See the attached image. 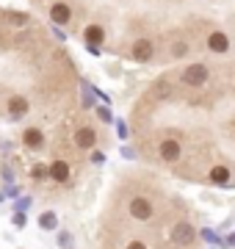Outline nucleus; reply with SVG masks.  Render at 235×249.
I'll use <instances>...</instances> for the list:
<instances>
[{"label": "nucleus", "mask_w": 235, "mask_h": 249, "mask_svg": "<svg viewBox=\"0 0 235 249\" xmlns=\"http://www.w3.org/2000/svg\"><path fill=\"white\" fill-rule=\"evenodd\" d=\"M127 213L133 216L136 222H150L152 219V202L147 196H133L130 205H127Z\"/></svg>", "instance_id": "f03ea898"}, {"label": "nucleus", "mask_w": 235, "mask_h": 249, "mask_svg": "<svg viewBox=\"0 0 235 249\" xmlns=\"http://www.w3.org/2000/svg\"><path fill=\"white\" fill-rule=\"evenodd\" d=\"M227 244H230V247H235V232H230V235H227Z\"/></svg>", "instance_id": "a878e982"}, {"label": "nucleus", "mask_w": 235, "mask_h": 249, "mask_svg": "<svg viewBox=\"0 0 235 249\" xmlns=\"http://www.w3.org/2000/svg\"><path fill=\"white\" fill-rule=\"evenodd\" d=\"M75 17V11L69 3H64V0H55L53 6H50V19H53V25H69Z\"/></svg>", "instance_id": "423d86ee"}, {"label": "nucleus", "mask_w": 235, "mask_h": 249, "mask_svg": "<svg viewBox=\"0 0 235 249\" xmlns=\"http://www.w3.org/2000/svg\"><path fill=\"white\" fill-rule=\"evenodd\" d=\"M152 97H155V100L172 97V83H169V80H158V83L152 86Z\"/></svg>", "instance_id": "f3484780"}, {"label": "nucleus", "mask_w": 235, "mask_h": 249, "mask_svg": "<svg viewBox=\"0 0 235 249\" xmlns=\"http://www.w3.org/2000/svg\"><path fill=\"white\" fill-rule=\"evenodd\" d=\"M180 80L185 83V86H191V89H202V86L210 80V70L205 67V64H188V67L183 70Z\"/></svg>", "instance_id": "f257e3e1"}, {"label": "nucleus", "mask_w": 235, "mask_h": 249, "mask_svg": "<svg viewBox=\"0 0 235 249\" xmlns=\"http://www.w3.org/2000/svg\"><path fill=\"white\" fill-rule=\"evenodd\" d=\"M188 55H191V42L188 39H172V45H169V58L183 61V58H188Z\"/></svg>", "instance_id": "9b49d317"}, {"label": "nucleus", "mask_w": 235, "mask_h": 249, "mask_svg": "<svg viewBox=\"0 0 235 249\" xmlns=\"http://www.w3.org/2000/svg\"><path fill=\"white\" fill-rule=\"evenodd\" d=\"M230 178H233V172L227 169V166H221V163L210 169V183H216V186H227V183H230Z\"/></svg>", "instance_id": "4468645a"}, {"label": "nucleus", "mask_w": 235, "mask_h": 249, "mask_svg": "<svg viewBox=\"0 0 235 249\" xmlns=\"http://www.w3.org/2000/svg\"><path fill=\"white\" fill-rule=\"evenodd\" d=\"M39 227L53 232L55 227H58V216H55V211H45V213L39 216Z\"/></svg>", "instance_id": "dca6fc26"}, {"label": "nucleus", "mask_w": 235, "mask_h": 249, "mask_svg": "<svg viewBox=\"0 0 235 249\" xmlns=\"http://www.w3.org/2000/svg\"><path fill=\"white\" fill-rule=\"evenodd\" d=\"M58 247L72 249V235H69V232H61V235H58Z\"/></svg>", "instance_id": "6ab92c4d"}, {"label": "nucleus", "mask_w": 235, "mask_h": 249, "mask_svg": "<svg viewBox=\"0 0 235 249\" xmlns=\"http://www.w3.org/2000/svg\"><path fill=\"white\" fill-rule=\"evenodd\" d=\"M169 238H172V244H177V247H188V244L197 241V230H194L188 222H177L172 227V235H169Z\"/></svg>", "instance_id": "39448f33"}, {"label": "nucleus", "mask_w": 235, "mask_h": 249, "mask_svg": "<svg viewBox=\"0 0 235 249\" xmlns=\"http://www.w3.org/2000/svg\"><path fill=\"white\" fill-rule=\"evenodd\" d=\"M158 155H161V160H166V163H174V160H180V155H183V144L177 142V139H163L161 147H158Z\"/></svg>", "instance_id": "0eeeda50"}, {"label": "nucleus", "mask_w": 235, "mask_h": 249, "mask_svg": "<svg viewBox=\"0 0 235 249\" xmlns=\"http://www.w3.org/2000/svg\"><path fill=\"white\" fill-rule=\"evenodd\" d=\"M97 114H100V119H102V122H108V119H111V114H108V111H105V108H100Z\"/></svg>", "instance_id": "393cba45"}, {"label": "nucleus", "mask_w": 235, "mask_h": 249, "mask_svg": "<svg viewBox=\"0 0 235 249\" xmlns=\"http://www.w3.org/2000/svg\"><path fill=\"white\" fill-rule=\"evenodd\" d=\"M130 55H133V61H138V64L152 61V55H155V42H152V39H147V36L136 39V42H133V47H130Z\"/></svg>", "instance_id": "7ed1b4c3"}, {"label": "nucleus", "mask_w": 235, "mask_h": 249, "mask_svg": "<svg viewBox=\"0 0 235 249\" xmlns=\"http://www.w3.org/2000/svg\"><path fill=\"white\" fill-rule=\"evenodd\" d=\"M102 160H105L102 152H91V163H102Z\"/></svg>", "instance_id": "4be33fe9"}, {"label": "nucleus", "mask_w": 235, "mask_h": 249, "mask_svg": "<svg viewBox=\"0 0 235 249\" xmlns=\"http://www.w3.org/2000/svg\"><path fill=\"white\" fill-rule=\"evenodd\" d=\"M28 111H31V103H28V97H22V94H14V97L9 100V116H11V119H22Z\"/></svg>", "instance_id": "9d476101"}, {"label": "nucleus", "mask_w": 235, "mask_h": 249, "mask_svg": "<svg viewBox=\"0 0 235 249\" xmlns=\"http://www.w3.org/2000/svg\"><path fill=\"white\" fill-rule=\"evenodd\" d=\"M31 178H34V180H45V178H50V166H45V163H36V166L31 169Z\"/></svg>", "instance_id": "a211bd4d"}, {"label": "nucleus", "mask_w": 235, "mask_h": 249, "mask_svg": "<svg viewBox=\"0 0 235 249\" xmlns=\"http://www.w3.org/2000/svg\"><path fill=\"white\" fill-rule=\"evenodd\" d=\"M94 144H97V130L89 127V124H83L75 130V147L78 150H94Z\"/></svg>", "instance_id": "6e6552de"}, {"label": "nucleus", "mask_w": 235, "mask_h": 249, "mask_svg": "<svg viewBox=\"0 0 235 249\" xmlns=\"http://www.w3.org/2000/svg\"><path fill=\"white\" fill-rule=\"evenodd\" d=\"M69 175H72V169H69L67 160H53V163H50V178H53L55 183H67Z\"/></svg>", "instance_id": "ddd939ff"}, {"label": "nucleus", "mask_w": 235, "mask_h": 249, "mask_svg": "<svg viewBox=\"0 0 235 249\" xmlns=\"http://www.w3.org/2000/svg\"><path fill=\"white\" fill-rule=\"evenodd\" d=\"M202 238H205V241H213V238H216V232H213V230H202Z\"/></svg>", "instance_id": "b1692460"}, {"label": "nucleus", "mask_w": 235, "mask_h": 249, "mask_svg": "<svg viewBox=\"0 0 235 249\" xmlns=\"http://www.w3.org/2000/svg\"><path fill=\"white\" fill-rule=\"evenodd\" d=\"M205 47H208L210 53L224 55V53H230V47H233V42H230V36H227L224 31H210V34H208V39H205Z\"/></svg>", "instance_id": "20e7f679"}, {"label": "nucleus", "mask_w": 235, "mask_h": 249, "mask_svg": "<svg viewBox=\"0 0 235 249\" xmlns=\"http://www.w3.org/2000/svg\"><path fill=\"white\" fill-rule=\"evenodd\" d=\"M22 144L31 147V150H39V147L45 144V133H42V127H25V130H22Z\"/></svg>", "instance_id": "f8f14e48"}, {"label": "nucleus", "mask_w": 235, "mask_h": 249, "mask_svg": "<svg viewBox=\"0 0 235 249\" xmlns=\"http://www.w3.org/2000/svg\"><path fill=\"white\" fill-rule=\"evenodd\" d=\"M125 249H147V244H144V241H138V238H133V241H127Z\"/></svg>", "instance_id": "aec40b11"}, {"label": "nucleus", "mask_w": 235, "mask_h": 249, "mask_svg": "<svg viewBox=\"0 0 235 249\" xmlns=\"http://www.w3.org/2000/svg\"><path fill=\"white\" fill-rule=\"evenodd\" d=\"M6 22L14 28H25V25H31V17H28L25 11H9L6 14Z\"/></svg>", "instance_id": "2eb2a0df"}, {"label": "nucleus", "mask_w": 235, "mask_h": 249, "mask_svg": "<svg viewBox=\"0 0 235 249\" xmlns=\"http://www.w3.org/2000/svg\"><path fill=\"white\" fill-rule=\"evenodd\" d=\"M14 224H17V227H25V216L17 213V216H14Z\"/></svg>", "instance_id": "5701e85b"}, {"label": "nucleus", "mask_w": 235, "mask_h": 249, "mask_svg": "<svg viewBox=\"0 0 235 249\" xmlns=\"http://www.w3.org/2000/svg\"><path fill=\"white\" fill-rule=\"evenodd\" d=\"M83 39L91 47H102V42H105V28L100 25V22H91V25L83 28Z\"/></svg>", "instance_id": "1a4fd4ad"}, {"label": "nucleus", "mask_w": 235, "mask_h": 249, "mask_svg": "<svg viewBox=\"0 0 235 249\" xmlns=\"http://www.w3.org/2000/svg\"><path fill=\"white\" fill-rule=\"evenodd\" d=\"M117 136H119V139H127V124L125 122L117 124Z\"/></svg>", "instance_id": "412c9836"}]
</instances>
